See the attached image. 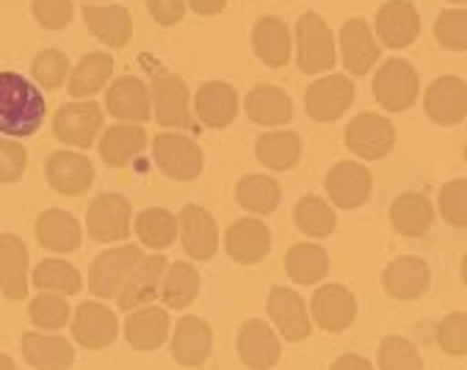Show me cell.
Wrapping results in <instances>:
<instances>
[{
    "label": "cell",
    "instance_id": "obj_39",
    "mask_svg": "<svg viewBox=\"0 0 467 370\" xmlns=\"http://www.w3.org/2000/svg\"><path fill=\"white\" fill-rule=\"evenodd\" d=\"M235 200L241 202V208H246L252 213H260V216H268L279 205V185L265 174H246L238 182Z\"/></svg>",
    "mask_w": 467,
    "mask_h": 370
},
{
    "label": "cell",
    "instance_id": "obj_31",
    "mask_svg": "<svg viewBox=\"0 0 467 370\" xmlns=\"http://www.w3.org/2000/svg\"><path fill=\"white\" fill-rule=\"evenodd\" d=\"M246 114L254 125H285L294 117V103L279 86H257L246 98Z\"/></svg>",
    "mask_w": 467,
    "mask_h": 370
},
{
    "label": "cell",
    "instance_id": "obj_14",
    "mask_svg": "<svg viewBox=\"0 0 467 370\" xmlns=\"http://www.w3.org/2000/svg\"><path fill=\"white\" fill-rule=\"evenodd\" d=\"M268 315L274 326L279 329V334L291 343H299L310 334V318H307L305 302L291 288H274L268 293Z\"/></svg>",
    "mask_w": 467,
    "mask_h": 370
},
{
    "label": "cell",
    "instance_id": "obj_35",
    "mask_svg": "<svg viewBox=\"0 0 467 370\" xmlns=\"http://www.w3.org/2000/svg\"><path fill=\"white\" fill-rule=\"evenodd\" d=\"M257 158L268 169L285 171L299 163L302 158V139L291 130H279V133H265L257 139Z\"/></svg>",
    "mask_w": 467,
    "mask_h": 370
},
{
    "label": "cell",
    "instance_id": "obj_50",
    "mask_svg": "<svg viewBox=\"0 0 467 370\" xmlns=\"http://www.w3.org/2000/svg\"><path fill=\"white\" fill-rule=\"evenodd\" d=\"M72 0H34V17L47 28V31H61L72 20Z\"/></svg>",
    "mask_w": 467,
    "mask_h": 370
},
{
    "label": "cell",
    "instance_id": "obj_54",
    "mask_svg": "<svg viewBox=\"0 0 467 370\" xmlns=\"http://www.w3.org/2000/svg\"><path fill=\"white\" fill-rule=\"evenodd\" d=\"M227 0H192V9L200 15V17H213L224 9Z\"/></svg>",
    "mask_w": 467,
    "mask_h": 370
},
{
    "label": "cell",
    "instance_id": "obj_53",
    "mask_svg": "<svg viewBox=\"0 0 467 370\" xmlns=\"http://www.w3.org/2000/svg\"><path fill=\"white\" fill-rule=\"evenodd\" d=\"M332 370H373V365L365 359V356H357V354H346V356H340L335 365H332Z\"/></svg>",
    "mask_w": 467,
    "mask_h": 370
},
{
    "label": "cell",
    "instance_id": "obj_55",
    "mask_svg": "<svg viewBox=\"0 0 467 370\" xmlns=\"http://www.w3.org/2000/svg\"><path fill=\"white\" fill-rule=\"evenodd\" d=\"M0 370H17V365L12 362V356H6V354H0Z\"/></svg>",
    "mask_w": 467,
    "mask_h": 370
},
{
    "label": "cell",
    "instance_id": "obj_38",
    "mask_svg": "<svg viewBox=\"0 0 467 370\" xmlns=\"http://www.w3.org/2000/svg\"><path fill=\"white\" fill-rule=\"evenodd\" d=\"M285 268L291 273V280L299 285H313L321 283L327 271H329V257L321 246L313 243H299L288 252L285 257Z\"/></svg>",
    "mask_w": 467,
    "mask_h": 370
},
{
    "label": "cell",
    "instance_id": "obj_18",
    "mask_svg": "<svg viewBox=\"0 0 467 370\" xmlns=\"http://www.w3.org/2000/svg\"><path fill=\"white\" fill-rule=\"evenodd\" d=\"M182 246L194 260H211L219 249V230L213 216L200 205H185L180 213Z\"/></svg>",
    "mask_w": 467,
    "mask_h": 370
},
{
    "label": "cell",
    "instance_id": "obj_34",
    "mask_svg": "<svg viewBox=\"0 0 467 370\" xmlns=\"http://www.w3.org/2000/svg\"><path fill=\"white\" fill-rule=\"evenodd\" d=\"M114 75V56L109 53H88L78 61V67L69 75V95L72 98H88L100 91L109 77Z\"/></svg>",
    "mask_w": 467,
    "mask_h": 370
},
{
    "label": "cell",
    "instance_id": "obj_12",
    "mask_svg": "<svg viewBox=\"0 0 467 370\" xmlns=\"http://www.w3.org/2000/svg\"><path fill=\"white\" fill-rule=\"evenodd\" d=\"M166 276V257L163 254H150L141 257L139 265L130 271V276L125 280L119 296V307L122 310H136L150 304L152 299H158L161 291V280Z\"/></svg>",
    "mask_w": 467,
    "mask_h": 370
},
{
    "label": "cell",
    "instance_id": "obj_5",
    "mask_svg": "<svg viewBox=\"0 0 467 370\" xmlns=\"http://www.w3.org/2000/svg\"><path fill=\"white\" fill-rule=\"evenodd\" d=\"M141 260V249L139 246H119V249H109L103 252L95 262H91V273H88V288L100 299H111L122 291L125 280L130 276V271L139 265Z\"/></svg>",
    "mask_w": 467,
    "mask_h": 370
},
{
    "label": "cell",
    "instance_id": "obj_44",
    "mask_svg": "<svg viewBox=\"0 0 467 370\" xmlns=\"http://www.w3.org/2000/svg\"><path fill=\"white\" fill-rule=\"evenodd\" d=\"M379 370H423V359L407 337L390 334L379 345Z\"/></svg>",
    "mask_w": 467,
    "mask_h": 370
},
{
    "label": "cell",
    "instance_id": "obj_36",
    "mask_svg": "<svg viewBox=\"0 0 467 370\" xmlns=\"http://www.w3.org/2000/svg\"><path fill=\"white\" fill-rule=\"evenodd\" d=\"M200 296V273L189 262H174L163 280L161 299L169 310H182L189 307Z\"/></svg>",
    "mask_w": 467,
    "mask_h": 370
},
{
    "label": "cell",
    "instance_id": "obj_27",
    "mask_svg": "<svg viewBox=\"0 0 467 370\" xmlns=\"http://www.w3.org/2000/svg\"><path fill=\"white\" fill-rule=\"evenodd\" d=\"M106 106L117 119L147 122L150 119V91L139 77H119L109 88Z\"/></svg>",
    "mask_w": 467,
    "mask_h": 370
},
{
    "label": "cell",
    "instance_id": "obj_21",
    "mask_svg": "<svg viewBox=\"0 0 467 370\" xmlns=\"http://www.w3.org/2000/svg\"><path fill=\"white\" fill-rule=\"evenodd\" d=\"M313 318L327 332H343L357 318V302L343 285H324L313 296Z\"/></svg>",
    "mask_w": 467,
    "mask_h": 370
},
{
    "label": "cell",
    "instance_id": "obj_46",
    "mask_svg": "<svg viewBox=\"0 0 467 370\" xmlns=\"http://www.w3.org/2000/svg\"><path fill=\"white\" fill-rule=\"evenodd\" d=\"M67 72H69V64H67V56L58 53V50H45L34 58V67H31V75L39 86L45 88H58L64 86L67 80Z\"/></svg>",
    "mask_w": 467,
    "mask_h": 370
},
{
    "label": "cell",
    "instance_id": "obj_26",
    "mask_svg": "<svg viewBox=\"0 0 467 370\" xmlns=\"http://www.w3.org/2000/svg\"><path fill=\"white\" fill-rule=\"evenodd\" d=\"M83 20L88 31L109 47H122L133 36V20L122 6H86Z\"/></svg>",
    "mask_w": 467,
    "mask_h": 370
},
{
    "label": "cell",
    "instance_id": "obj_15",
    "mask_svg": "<svg viewBox=\"0 0 467 370\" xmlns=\"http://www.w3.org/2000/svg\"><path fill=\"white\" fill-rule=\"evenodd\" d=\"M377 31H379V39L393 50H401V47L412 45L418 39V34H420L418 9L410 4V0H390V4H385L379 9Z\"/></svg>",
    "mask_w": 467,
    "mask_h": 370
},
{
    "label": "cell",
    "instance_id": "obj_4",
    "mask_svg": "<svg viewBox=\"0 0 467 370\" xmlns=\"http://www.w3.org/2000/svg\"><path fill=\"white\" fill-rule=\"evenodd\" d=\"M130 202L119 194H100L91 202L86 213V230L91 241L98 243H117L125 241L130 232Z\"/></svg>",
    "mask_w": 467,
    "mask_h": 370
},
{
    "label": "cell",
    "instance_id": "obj_3",
    "mask_svg": "<svg viewBox=\"0 0 467 370\" xmlns=\"http://www.w3.org/2000/svg\"><path fill=\"white\" fill-rule=\"evenodd\" d=\"M296 58L299 67L310 75L327 72L335 67V36L324 17L305 15L296 26Z\"/></svg>",
    "mask_w": 467,
    "mask_h": 370
},
{
    "label": "cell",
    "instance_id": "obj_17",
    "mask_svg": "<svg viewBox=\"0 0 467 370\" xmlns=\"http://www.w3.org/2000/svg\"><path fill=\"white\" fill-rule=\"evenodd\" d=\"M0 288L12 302L28 296V249L12 232L0 235Z\"/></svg>",
    "mask_w": 467,
    "mask_h": 370
},
{
    "label": "cell",
    "instance_id": "obj_45",
    "mask_svg": "<svg viewBox=\"0 0 467 370\" xmlns=\"http://www.w3.org/2000/svg\"><path fill=\"white\" fill-rule=\"evenodd\" d=\"M31 321L39 329H61L69 321V304L64 296H53V293H42L31 302Z\"/></svg>",
    "mask_w": 467,
    "mask_h": 370
},
{
    "label": "cell",
    "instance_id": "obj_19",
    "mask_svg": "<svg viewBox=\"0 0 467 370\" xmlns=\"http://www.w3.org/2000/svg\"><path fill=\"white\" fill-rule=\"evenodd\" d=\"M155 117L166 128H185L192 122L189 111V88L177 75H158L152 86Z\"/></svg>",
    "mask_w": 467,
    "mask_h": 370
},
{
    "label": "cell",
    "instance_id": "obj_8",
    "mask_svg": "<svg viewBox=\"0 0 467 370\" xmlns=\"http://www.w3.org/2000/svg\"><path fill=\"white\" fill-rule=\"evenodd\" d=\"M393 141H396V130L379 114H359L346 128V147L365 160H377L388 155Z\"/></svg>",
    "mask_w": 467,
    "mask_h": 370
},
{
    "label": "cell",
    "instance_id": "obj_13",
    "mask_svg": "<svg viewBox=\"0 0 467 370\" xmlns=\"http://www.w3.org/2000/svg\"><path fill=\"white\" fill-rule=\"evenodd\" d=\"M45 171H47L50 185L64 197L83 194L91 185V180H95V166H91L88 158H83L78 152H53L47 158Z\"/></svg>",
    "mask_w": 467,
    "mask_h": 370
},
{
    "label": "cell",
    "instance_id": "obj_6",
    "mask_svg": "<svg viewBox=\"0 0 467 370\" xmlns=\"http://www.w3.org/2000/svg\"><path fill=\"white\" fill-rule=\"evenodd\" d=\"M354 103V83L346 75H327L321 80H316L307 88V114L316 122H335L340 119Z\"/></svg>",
    "mask_w": 467,
    "mask_h": 370
},
{
    "label": "cell",
    "instance_id": "obj_49",
    "mask_svg": "<svg viewBox=\"0 0 467 370\" xmlns=\"http://www.w3.org/2000/svg\"><path fill=\"white\" fill-rule=\"evenodd\" d=\"M440 345L451 356L467 354V315L464 313H453L440 324Z\"/></svg>",
    "mask_w": 467,
    "mask_h": 370
},
{
    "label": "cell",
    "instance_id": "obj_32",
    "mask_svg": "<svg viewBox=\"0 0 467 370\" xmlns=\"http://www.w3.org/2000/svg\"><path fill=\"white\" fill-rule=\"evenodd\" d=\"M254 50L263 64L285 67L291 61V31L283 20L263 17L254 26Z\"/></svg>",
    "mask_w": 467,
    "mask_h": 370
},
{
    "label": "cell",
    "instance_id": "obj_52",
    "mask_svg": "<svg viewBox=\"0 0 467 370\" xmlns=\"http://www.w3.org/2000/svg\"><path fill=\"white\" fill-rule=\"evenodd\" d=\"M147 6L158 26H174L185 15V0H147Z\"/></svg>",
    "mask_w": 467,
    "mask_h": 370
},
{
    "label": "cell",
    "instance_id": "obj_33",
    "mask_svg": "<svg viewBox=\"0 0 467 370\" xmlns=\"http://www.w3.org/2000/svg\"><path fill=\"white\" fill-rule=\"evenodd\" d=\"M36 238L50 252H75L80 246V224L64 211H47L36 221Z\"/></svg>",
    "mask_w": 467,
    "mask_h": 370
},
{
    "label": "cell",
    "instance_id": "obj_16",
    "mask_svg": "<svg viewBox=\"0 0 467 370\" xmlns=\"http://www.w3.org/2000/svg\"><path fill=\"white\" fill-rule=\"evenodd\" d=\"M426 114L437 125H459L467 117V86L462 77H440L426 91Z\"/></svg>",
    "mask_w": 467,
    "mask_h": 370
},
{
    "label": "cell",
    "instance_id": "obj_42",
    "mask_svg": "<svg viewBox=\"0 0 467 370\" xmlns=\"http://www.w3.org/2000/svg\"><path fill=\"white\" fill-rule=\"evenodd\" d=\"M136 232H139L144 246L166 249L177 238V219L166 211H144L136 219Z\"/></svg>",
    "mask_w": 467,
    "mask_h": 370
},
{
    "label": "cell",
    "instance_id": "obj_10",
    "mask_svg": "<svg viewBox=\"0 0 467 370\" xmlns=\"http://www.w3.org/2000/svg\"><path fill=\"white\" fill-rule=\"evenodd\" d=\"M373 189V177L362 163L354 160H340L327 177V194L337 208L354 211L368 202Z\"/></svg>",
    "mask_w": 467,
    "mask_h": 370
},
{
    "label": "cell",
    "instance_id": "obj_25",
    "mask_svg": "<svg viewBox=\"0 0 467 370\" xmlns=\"http://www.w3.org/2000/svg\"><path fill=\"white\" fill-rule=\"evenodd\" d=\"M429 288V265L420 257H399L385 268V291L393 299L412 302Z\"/></svg>",
    "mask_w": 467,
    "mask_h": 370
},
{
    "label": "cell",
    "instance_id": "obj_41",
    "mask_svg": "<svg viewBox=\"0 0 467 370\" xmlns=\"http://www.w3.org/2000/svg\"><path fill=\"white\" fill-rule=\"evenodd\" d=\"M34 285L42 293H67L75 296L80 291V273L75 265H69L67 260H42L34 271Z\"/></svg>",
    "mask_w": 467,
    "mask_h": 370
},
{
    "label": "cell",
    "instance_id": "obj_47",
    "mask_svg": "<svg viewBox=\"0 0 467 370\" xmlns=\"http://www.w3.org/2000/svg\"><path fill=\"white\" fill-rule=\"evenodd\" d=\"M440 211L451 227L467 224V180H453L440 191Z\"/></svg>",
    "mask_w": 467,
    "mask_h": 370
},
{
    "label": "cell",
    "instance_id": "obj_30",
    "mask_svg": "<svg viewBox=\"0 0 467 370\" xmlns=\"http://www.w3.org/2000/svg\"><path fill=\"white\" fill-rule=\"evenodd\" d=\"M125 337L136 351H155L169 337V315L161 307H141L125 324Z\"/></svg>",
    "mask_w": 467,
    "mask_h": 370
},
{
    "label": "cell",
    "instance_id": "obj_7",
    "mask_svg": "<svg viewBox=\"0 0 467 370\" xmlns=\"http://www.w3.org/2000/svg\"><path fill=\"white\" fill-rule=\"evenodd\" d=\"M119 334V321L114 315V310H109L100 302H83L75 310L72 318V337L88 348V351H100L109 348Z\"/></svg>",
    "mask_w": 467,
    "mask_h": 370
},
{
    "label": "cell",
    "instance_id": "obj_11",
    "mask_svg": "<svg viewBox=\"0 0 467 370\" xmlns=\"http://www.w3.org/2000/svg\"><path fill=\"white\" fill-rule=\"evenodd\" d=\"M100 128H103V111L98 103H69L58 108L53 119V130L58 141L69 147H91Z\"/></svg>",
    "mask_w": 467,
    "mask_h": 370
},
{
    "label": "cell",
    "instance_id": "obj_51",
    "mask_svg": "<svg viewBox=\"0 0 467 370\" xmlns=\"http://www.w3.org/2000/svg\"><path fill=\"white\" fill-rule=\"evenodd\" d=\"M28 166V152L17 141H4L0 139V182H15L26 174Z\"/></svg>",
    "mask_w": 467,
    "mask_h": 370
},
{
    "label": "cell",
    "instance_id": "obj_40",
    "mask_svg": "<svg viewBox=\"0 0 467 370\" xmlns=\"http://www.w3.org/2000/svg\"><path fill=\"white\" fill-rule=\"evenodd\" d=\"M147 147V133L136 125H117L100 141V155L111 166H125L133 155Z\"/></svg>",
    "mask_w": 467,
    "mask_h": 370
},
{
    "label": "cell",
    "instance_id": "obj_23",
    "mask_svg": "<svg viewBox=\"0 0 467 370\" xmlns=\"http://www.w3.org/2000/svg\"><path fill=\"white\" fill-rule=\"evenodd\" d=\"M340 56L351 75H365L379 58V45L365 20H348L340 31Z\"/></svg>",
    "mask_w": 467,
    "mask_h": 370
},
{
    "label": "cell",
    "instance_id": "obj_1",
    "mask_svg": "<svg viewBox=\"0 0 467 370\" xmlns=\"http://www.w3.org/2000/svg\"><path fill=\"white\" fill-rule=\"evenodd\" d=\"M47 114L42 91L20 72H0V133L12 139L34 136Z\"/></svg>",
    "mask_w": 467,
    "mask_h": 370
},
{
    "label": "cell",
    "instance_id": "obj_48",
    "mask_svg": "<svg viewBox=\"0 0 467 370\" xmlns=\"http://www.w3.org/2000/svg\"><path fill=\"white\" fill-rule=\"evenodd\" d=\"M437 42L448 50H464L467 47V15L462 9H451L440 15L434 26Z\"/></svg>",
    "mask_w": 467,
    "mask_h": 370
},
{
    "label": "cell",
    "instance_id": "obj_37",
    "mask_svg": "<svg viewBox=\"0 0 467 370\" xmlns=\"http://www.w3.org/2000/svg\"><path fill=\"white\" fill-rule=\"evenodd\" d=\"M390 219L401 235L418 238L431 227V219H434L431 202L420 194H401L390 208Z\"/></svg>",
    "mask_w": 467,
    "mask_h": 370
},
{
    "label": "cell",
    "instance_id": "obj_2",
    "mask_svg": "<svg viewBox=\"0 0 467 370\" xmlns=\"http://www.w3.org/2000/svg\"><path fill=\"white\" fill-rule=\"evenodd\" d=\"M373 95L388 111H407L418 100V72L404 58H390L373 77Z\"/></svg>",
    "mask_w": 467,
    "mask_h": 370
},
{
    "label": "cell",
    "instance_id": "obj_56",
    "mask_svg": "<svg viewBox=\"0 0 467 370\" xmlns=\"http://www.w3.org/2000/svg\"><path fill=\"white\" fill-rule=\"evenodd\" d=\"M451 4H464V0H451Z\"/></svg>",
    "mask_w": 467,
    "mask_h": 370
},
{
    "label": "cell",
    "instance_id": "obj_9",
    "mask_svg": "<svg viewBox=\"0 0 467 370\" xmlns=\"http://www.w3.org/2000/svg\"><path fill=\"white\" fill-rule=\"evenodd\" d=\"M158 166L174 180H197L202 174V149L180 133H163L152 144Z\"/></svg>",
    "mask_w": 467,
    "mask_h": 370
},
{
    "label": "cell",
    "instance_id": "obj_22",
    "mask_svg": "<svg viewBox=\"0 0 467 370\" xmlns=\"http://www.w3.org/2000/svg\"><path fill=\"white\" fill-rule=\"evenodd\" d=\"M238 354L252 370H271L279 362V340L265 321H246L238 334Z\"/></svg>",
    "mask_w": 467,
    "mask_h": 370
},
{
    "label": "cell",
    "instance_id": "obj_43",
    "mask_svg": "<svg viewBox=\"0 0 467 370\" xmlns=\"http://www.w3.org/2000/svg\"><path fill=\"white\" fill-rule=\"evenodd\" d=\"M296 227L305 232V235H313V238H327L335 227H337V219H335V211L318 200V197H305L299 200L296 205Z\"/></svg>",
    "mask_w": 467,
    "mask_h": 370
},
{
    "label": "cell",
    "instance_id": "obj_29",
    "mask_svg": "<svg viewBox=\"0 0 467 370\" xmlns=\"http://www.w3.org/2000/svg\"><path fill=\"white\" fill-rule=\"evenodd\" d=\"M197 114L208 128H227L235 114H238V95L235 88L222 83V80H211L197 91Z\"/></svg>",
    "mask_w": 467,
    "mask_h": 370
},
{
    "label": "cell",
    "instance_id": "obj_20",
    "mask_svg": "<svg viewBox=\"0 0 467 370\" xmlns=\"http://www.w3.org/2000/svg\"><path fill=\"white\" fill-rule=\"evenodd\" d=\"M211 348H213V332L202 318H197V315L180 318V324L174 329V340H171V354L180 365H185V367L202 365L208 359Z\"/></svg>",
    "mask_w": 467,
    "mask_h": 370
},
{
    "label": "cell",
    "instance_id": "obj_28",
    "mask_svg": "<svg viewBox=\"0 0 467 370\" xmlns=\"http://www.w3.org/2000/svg\"><path fill=\"white\" fill-rule=\"evenodd\" d=\"M23 356L34 370H67L75 362V348L64 337L28 332L23 337Z\"/></svg>",
    "mask_w": 467,
    "mask_h": 370
},
{
    "label": "cell",
    "instance_id": "obj_24",
    "mask_svg": "<svg viewBox=\"0 0 467 370\" xmlns=\"http://www.w3.org/2000/svg\"><path fill=\"white\" fill-rule=\"evenodd\" d=\"M271 249V232L257 219H241L227 230V254L235 262H260Z\"/></svg>",
    "mask_w": 467,
    "mask_h": 370
}]
</instances>
